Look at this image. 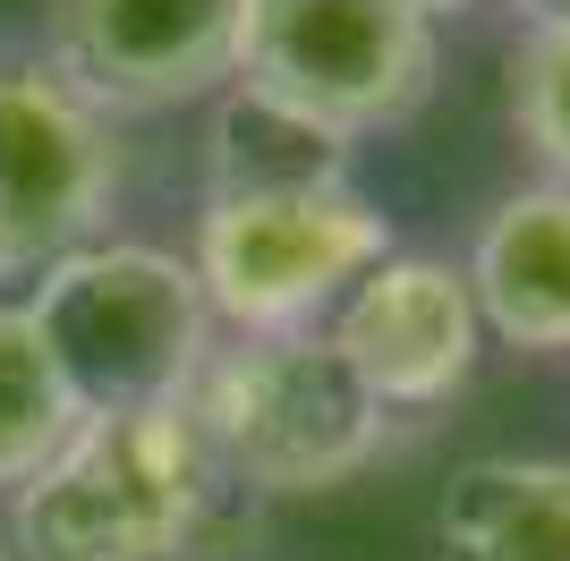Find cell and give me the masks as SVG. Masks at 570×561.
<instances>
[{
	"instance_id": "1",
	"label": "cell",
	"mask_w": 570,
	"mask_h": 561,
	"mask_svg": "<svg viewBox=\"0 0 570 561\" xmlns=\"http://www.w3.org/2000/svg\"><path fill=\"white\" fill-rule=\"evenodd\" d=\"M214 460L188 409H86L9 493L18 561H188L214 519Z\"/></svg>"
},
{
	"instance_id": "2",
	"label": "cell",
	"mask_w": 570,
	"mask_h": 561,
	"mask_svg": "<svg viewBox=\"0 0 570 561\" xmlns=\"http://www.w3.org/2000/svg\"><path fill=\"white\" fill-rule=\"evenodd\" d=\"M179 409L222 485L264 493V502H307V493L350 485L357 468H375L383 425H392V409L357 383V366L333 350L324 324L222 341Z\"/></svg>"
},
{
	"instance_id": "3",
	"label": "cell",
	"mask_w": 570,
	"mask_h": 561,
	"mask_svg": "<svg viewBox=\"0 0 570 561\" xmlns=\"http://www.w3.org/2000/svg\"><path fill=\"white\" fill-rule=\"evenodd\" d=\"M18 298L60 357L77 409H179L222 350L196 264L145 238H95L35 273Z\"/></svg>"
},
{
	"instance_id": "4",
	"label": "cell",
	"mask_w": 570,
	"mask_h": 561,
	"mask_svg": "<svg viewBox=\"0 0 570 561\" xmlns=\"http://www.w3.org/2000/svg\"><path fill=\"white\" fill-rule=\"evenodd\" d=\"M434 77L443 18L426 0H238V86L350 145L409 128Z\"/></svg>"
},
{
	"instance_id": "5",
	"label": "cell",
	"mask_w": 570,
	"mask_h": 561,
	"mask_svg": "<svg viewBox=\"0 0 570 561\" xmlns=\"http://www.w3.org/2000/svg\"><path fill=\"white\" fill-rule=\"evenodd\" d=\"M383 256H392V222L357 179L273 187V196H205L196 247H188L205 306L230 341L315 332Z\"/></svg>"
},
{
	"instance_id": "6",
	"label": "cell",
	"mask_w": 570,
	"mask_h": 561,
	"mask_svg": "<svg viewBox=\"0 0 570 561\" xmlns=\"http://www.w3.org/2000/svg\"><path fill=\"white\" fill-rule=\"evenodd\" d=\"M119 119L95 111L43 51L0 60V280H35L111 238Z\"/></svg>"
},
{
	"instance_id": "7",
	"label": "cell",
	"mask_w": 570,
	"mask_h": 561,
	"mask_svg": "<svg viewBox=\"0 0 570 561\" xmlns=\"http://www.w3.org/2000/svg\"><path fill=\"white\" fill-rule=\"evenodd\" d=\"M43 60L111 119L188 111L238 86V0H51Z\"/></svg>"
},
{
	"instance_id": "8",
	"label": "cell",
	"mask_w": 570,
	"mask_h": 561,
	"mask_svg": "<svg viewBox=\"0 0 570 561\" xmlns=\"http://www.w3.org/2000/svg\"><path fill=\"white\" fill-rule=\"evenodd\" d=\"M324 332L383 409H443L452 392H469L476 350H485L469 273L452 256H426V247H392L333 306Z\"/></svg>"
},
{
	"instance_id": "9",
	"label": "cell",
	"mask_w": 570,
	"mask_h": 561,
	"mask_svg": "<svg viewBox=\"0 0 570 561\" xmlns=\"http://www.w3.org/2000/svg\"><path fill=\"white\" fill-rule=\"evenodd\" d=\"M469 289L494 341L511 350H570V187L528 179L502 187L469 238Z\"/></svg>"
},
{
	"instance_id": "10",
	"label": "cell",
	"mask_w": 570,
	"mask_h": 561,
	"mask_svg": "<svg viewBox=\"0 0 570 561\" xmlns=\"http://www.w3.org/2000/svg\"><path fill=\"white\" fill-rule=\"evenodd\" d=\"M434 561H570V460L485 451L434 502Z\"/></svg>"
},
{
	"instance_id": "11",
	"label": "cell",
	"mask_w": 570,
	"mask_h": 561,
	"mask_svg": "<svg viewBox=\"0 0 570 561\" xmlns=\"http://www.w3.org/2000/svg\"><path fill=\"white\" fill-rule=\"evenodd\" d=\"M350 179V137L264 102L256 86H222L214 137H205V196H273V187Z\"/></svg>"
},
{
	"instance_id": "12",
	"label": "cell",
	"mask_w": 570,
	"mask_h": 561,
	"mask_svg": "<svg viewBox=\"0 0 570 561\" xmlns=\"http://www.w3.org/2000/svg\"><path fill=\"white\" fill-rule=\"evenodd\" d=\"M77 417L86 409H77L60 357L43 350L26 298H0V493H18L51 451L69 443Z\"/></svg>"
},
{
	"instance_id": "13",
	"label": "cell",
	"mask_w": 570,
	"mask_h": 561,
	"mask_svg": "<svg viewBox=\"0 0 570 561\" xmlns=\"http://www.w3.org/2000/svg\"><path fill=\"white\" fill-rule=\"evenodd\" d=\"M511 128L546 163V179L570 187V9H528V26L511 35Z\"/></svg>"
},
{
	"instance_id": "14",
	"label": "cell",
	"mask_w": 570,
	"mask_h": 561,
	"mask_svg": "<svg viewBox=\"0 0 570 561\" xmlns=\"http://www.w3.org/2000/svg\"><path fill=\"white\" fill-rule=\"evenodd\" d=\"M434 18H443V9H469V0H426ZM528 9H562V0H528Z\"/></svg>"
},
{
	"instance_id": "15",
	"label": "cell",
	"mask_w": 570,
	"mask_h": 561,
	"mask_svg": "<svg viewBox=\"0 0 570 561\" xmlns=\"http://www.w3.org/2000/svg\"><path fill=\"white\" fill-rule=\"evenodd\" d=\"M0 561H18V553H9V537H0Z\"/></svg>"
},
{
	"instance_id": "16",
	"label": "cell",
	"mask_w": 570,
	"mask_h": 561,
	"mask_svg": "<svg viewBox=\"0 0 570 561\" xmlns=\"http://www.w3.org/2000/svg\"><path fill=\"white\" fill-rule=\"evenodd\" d=\"M562 9H570V0H562Z\"/></svg>"
}]
</instances>
